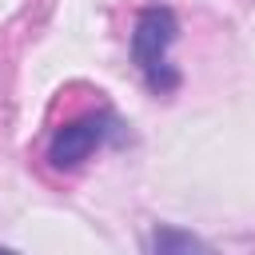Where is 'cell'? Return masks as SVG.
I'll use <instances>...</instances> for the list:
<instances>
[{
	"mask_svg": "<svg viewBox=\"0 0 255 255\" xmlns=\"http://www.w3.org/2000/svg\"><path fill=\"white\" fill-rule=\"evenodd\" d=\"M0 255H16V251H12V247H0Z\"/></svg>",
	"mask_w": 255,
	"mask_h": 255,
	"instance_id": "cell-4",
	"label": "cell"
},
{
	"mask_svg": "<svg viewBox=\"0 0 255 255\" xmlns=\"http://www.w3.org/2000/svg\"><path fill=\"white\" fill-rule=\"evenodd\" d=\"M179 36V20L171 8H143L135 16V32H131V60L143 76V84L151 92H175L179 88V72L167 60V48Z\"/></svg>",
	"mask_w": 255,
	"mask_h": 255,
	"instance_id": "cell-1",
	"label": "cell"
},
{
	"mask_svg": "<svg viewBox=\"0 0 255 255\" xmlns=\"http://www.w3.org/2000/svg\"><path fill=\"white\" fill-rule=\"evenodd\" d=\"M112 131V116L108 112H84L68 124H60L52 131V143H48V163L60 167V171H72L80 167Z\"/></svg>",
	"mask_w": 255,
	"mask_h": 255,
	"instance_id": "cell-2",
	"label": "cell"
},
{
	"mask_svg": "<svg viewBox=\"0 0 255 255\" xmlns=\"http://www.w3.org/2000/svg\"><path fill=\"white\" fill-rule=\"evenodd\" d=\"M151 255H219L211 243H203L199 235L183 231V227H171V223H159L151 231Z\"/></svg>",
	"mask_w": 255,
	"mask_h": 255,
	"instance_id": "cell-3",
	"label": "cell"
}]
</instances>
